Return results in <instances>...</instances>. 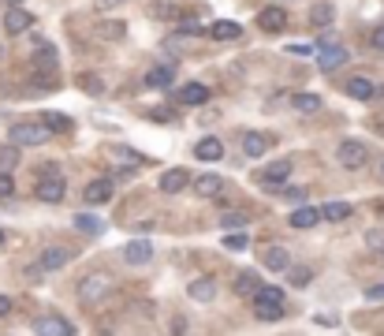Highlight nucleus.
Here are the masks:
<instances>
[{"mask_svg":"<svg viewBox=\"0 0 384 336\" xmlns=\"http://www.w3.org/2000/svg\"><path fill=\"white\" fill-rule=\"evenodd\" d=\"M187 295H191V299H198V303H213L217 299V280L213 277H198V280H191Z\"/></svg>","mask_w":384,"mask_h":336,"instance_id":"obj_12","label":"nucleus"},{"mask_svg":"<svg viewBox=\"0 0 384 336\" xmlns=\"http://www.w3.org/2000/svg\"><path fill=\"white\" fill-rule=\"evenodd\" d=\"M56 60H60L56 45H52V42H37V53H34V64H37V68H56Z\"/></svg>","mask_w":384,"mask_h":336,"instance_id":"obj_23","label":"nucleus"},{"mask_svg":"<svg viewBox=\"0 0 384 336\" xmlns=\"http://www.w3.org/2000/svg\"><path fill=\"white\" fill-rule=\"evenodd\" d=\"M11 314V299H8V295H0V318H8Z\"/></svg>","mask_w":384,"mask_h":336,"instance_id":"obj_45","label":"nucleus"},{"mask_svg":"<svg viewBox=\"0 0 384 336\" xmlns=\"http://www.w3.org/2000/svg\"><path fill=\"white\" fill-rule=\"evenodd\" d=\"M78 83H83V90H86V94H101V79H97V75H83V79H78Z\"/></svg>","mask_w":384,"mask_h":336,"instance_id":"obj_38","label":"nucleus"},{"mask_svg":"<svg viewBox=\"0 0 384 336\" xmlns=\"http://www.w3.org/2000/svg\"><path fill=\"white\" fill-rule=\"evenodd\" d=\"M258 273H239V280H235V292L239 295H254V288H258Z\"/></svg>","mask_w":384,"mask_h":336,"instance_id":"obj_33","label":"nucleus"},{"mask_svg":"<svg viewBox=\"0 0 384 336\" xmlns=\"http://www.w3.org/2000/svg\"><path fill=\"white\" fill-rule=\"evenodd\" d=\"M366 299H369V303H384V284H373V288H366Z\"/></svg>","mask_w":384,"mask_h":336,"instance_id":"obj_40","label":"nucleus"},{"mask_svg":"<svg viewBox=\"0 0 384 336\" xmlns=\"http://www.w3.org/2000/svg\"><path fill=\"white\" fill-rule=\"evenodd\" d=\"M351 213H354V210H351L347 202H328L325 210H321V221H347Z\"/></svg>","mask_w":384,"mask_h":336,"instance_id":"obj_24","label":"nucleus"},{"mask_svg":"<svg viewBox=\"0 0 384 336\" xmlns=\"http://www.w3.org/2000/svg\"><path fill=\"white\" fill-rule=\"evenodd\" d=\"M30 27H34V16H30L26 8H19V4L4 16V30H8V34H26Z\"/></svg>","mask_w":384,"mask_h":336,"instance_id":"obj_9","label":"nucleus"},{"mask_svg":"<svg viewBox=\"0 0 384 336\" xmlns=\"http://www.w3.org/2000/svg\"><path fill=\"white\" fill-rule=\"evenodd\" d=\"M347 94L359 97V101H369V97H373V83H369V79H347Z\"/></svg>","mask_w":384,"mask_h":336,"instance_id":"obj_28","label":"nucleus"},{"mask_svg":"<svg viewBox=\"0 0 384 336\" xmlns=\"http://www.w3.org/2000/svg\"><path fill=\"white\" fill-rule=\"evenodd\" d=\"M373 49H380V53H384V27L373 30Z\"/></svg>","mask_w":384,"mask_h":336,"instance_id":"obj_44","label":"nucleus"},{"mask_svg":"<svg viewBox=\"0 0 384 336\" xmlns=\"http://www.w3.org/2000/svg\"><path fill=\"white\" fill-rule=\"evenodd\" d=\"M124 262H127V265H145V262H153V243L131 239L127 247H124Z\"/></svg>","mask_w":384,"mask_h":336,"instance_id":"obj_8","label":"nucleus"},{"mask_svg":"<svg viewBox=\"0 0 384 336\" xmlns=\"http://www.w3.org/2000/svg\"><path fill=\"white\" fill-rule=\"evenodd\" d=\"M258 27H261L265 34H280V30L287 27V11L276 8V4H272V8H261V11H258Z\"/></svg>","mask_w":384,"mask_h":336,"instance_id":"obj_7","label":"nucleus"},{"mask_svg":"<svg viewBox=\"0 0 384 336\" xmlns=\"http://www.w3.org/2000/svg\"><path fill=\"white\" fill-rule=\"evenodd\" d=\"M34 332H42V336H75V325L60 314H49V318L34 321Z\"/></svg>","mask_w":384,"mask_h":336,"instance_id":"obj_5","label":"nucleus"},{"mask_svg":"<svg viewBox=\"0 0 384 336\" xmlns=\"http://www.w3.org/2000/svg\"><path fill=\"white\" fill-rule=\"evenodd\" d=\"M191 187H194V195H202V198H217L220 191H224V179L213 176V172H205V176L191 179Z\"/></svg>","mask_w":384,"mask_h":336,"instance_id":"obj_11","label":"nucleus"},{"mask_svg":"<svg viewBox=\"0 0 384 336\" xmlns=\"http://www.w3.org/2000/svg\"><path fill=\"white\" fill-rule=\"evenodd\" d=\"M127 0H97V11H109V8H120Z\"/></svg>","mask_w":384,"mask_h":336,"instance_id":"obj_43","label":"nucleus"},{"mask_svg":"<svg viewBox=\"0 0 384 336\" xmlns=\"http://www.w3.org/2000/svg\"><path fill=\"white\" fill-rule=\"evenodd\" d=\"M291 265V254L284 247H269L265 251V269H272V273H284V269Z\"/></svg>","mask_w":384,"mask_h":336,"instance_id":"obj_22","label":"nucleus"},{"mask_svg":"<svg viewBox=\"0 0 384 336\" xmlns=\"http://www.w3.org/2000/svg\"><path fill=\"white\" fill-rule=\"evenodd\" d=\"M269 146H272L269 135H246V138H243L246 157H265V153H269Z\"/></svg>","mask_w":384,"mask_h":336,"instance_id":"obj_21","label":"nucleus"},{"mask_svg":"<svg viewBox=\"0 0 384 336\" xmlns=\"http://www.w3.org/2000/svg\"><path fill=\"white\" fill-rule=\"evenodd\" d=\"M373 97H377V101H384V86H373Z\"/></svg>","mask_w":384,"mask_h":336,"instance_id":"obj_47","label":"nucleus"},{"mask_svg":"<svg viewBox=\"0 0 384 336\" xmlns=\"http://www.w3.org/2000/svg\"><path fill=\"white\" fill-rule=\"evenodd\" d=\"M176 101H179V105H205V101H209V86L191 83V86H183L176 94Z\"/></svg>","mask_w":384,"mask_h":336,"instance_id":"obj_16","label":"nucleus"},{"mask_svg":"<svg viewBox=\"0 0 384 336\" xmlns=\"http://www.w3.org/2000/svg\"><path fill=\"white\" fill-rule=\"evenodd\" d=\"M343 64H347V45H332V42L317 45V68L321 71H336Z\"/></svg>","mask_w":384,"mask_h":336,"instance_id":"obj_4","label":"nucleus"},{"mask_svg":"<svg viewBox=\"0 0 384 336\" xmlns=\"http://www.w3.org/2000/svg\"><path fill=\"white\" fill-rule=\"evenodd\" d=\"M191 187V176L183 172V168H168V172L161 176V191L164 195H179V191Z\"/></svg>","mask_w":384,"mask_h":336,"instance_id":"obj_10","label":"nucleus"},{"mask_svg":"<svg viewBox=\"0 0 384 336\" xmlns=\"http://www.w3.org/2000/svg\"><path fill=\"white\" fill-rule=\"evenodd\" d=\"M16 164H19V146L11 142V146H4V150H0V172H11Z\"/></svg>","mask_w":384,"mask_h":336,"instance_id":"obj_30","label":"nucleus"},{"mask_svg":"<svg viewBox=\"0 0 384 336\" xmlns=\"http://www.w3.org/2000/svg\"><path fill=\"white\" fill-rule=\"evenodd\" d=\"M71 262V251L68 247H49V251H42V269L45 273H56V269H64Z\"/></svg>","mask_w":384,"mask_h":336,"instance_id":"obj_14","label":"nucleus"},{"mask_svg":"<svg viewBox=\"0 0 384 336\" xmlns=\"http://www.w3.org/2000/svg\"><path fill=\"white\" fill-rule=\"evenodd\" d=\"M150 116H153V120H161V124H164V120H168V124L176 120V112H172V109H157V112H150Z\"/></svg>","mask_w":384,"mask_h":336,"instance_id":"obj_42","label":"nucleus"},{"mask_svg":"<svg viewBox=\"0 0 384 336\" xmlns=\"http://www.w3.org/2000/svg\"><path fill=\"white\" fill-rule=\"evenodd\" d=\"M291 105H295L299 112H317V109L325 105V101L317 97V94H295V97H291Z\"/></svg>","mask_w":384,"mask_h":336,"instance_id":"obj_29","label":"nucleus"},{"mask_svg":"<svg viewBox=\"0 0 384 336\" xmlns=\"http://www.w3.org/2000/svg\"><path fill=\"white\" fill-rule=\"evenodd\" d=\"M209 37H213V42H239V37H243V27H239V23L220 19V23H213V27H209Z\"/></svg>","mask_w":384,"mask_h":336,"instance_id":"obj_15","label":"nucleus"},{"mask_svg":"<svg viewBox=\"0 0 384 336\" xmlns=\"http://www.w3.org/2000/svg\"><path fill=\"white\" fill-rule=\"evenodd\" d=\"M254 303H284V292L276 284H258L254 288Z\"/></svg>","mask_w":384,"mask_h":336,"instance_id":"obj_25","label":"nucleus"},{"mask_svg":"<svg viewBox=\"0 0 384 336\" xmlns=\"http://www.w3.org/2000/svg\"><path fill=\"white\" fill-rule=\"evenodd\" d=\"M220 224H224V232H239V228L250 224V217H246V213H224Z\"/></svg>","mask_w":384,"mask_h":336,"instance_id":"obj_34","label":"nucleus"},{"mask_svg":"<svg viewBox=\"0 0 384 336\" xmlns=\"http://www.w3.org/2000/svg\"><path fill=\"white\" fill-rule=\"evenodd\" d=\"M49 127L45 124H16L11 127V142H16V146L23 150V146H45L49 142Z\"/></svg>","mask_w":384,"mask_h":336,"instance_id":"obj_2","label":"nucleus"},{"mask_svg":"<svg viewBox=\"0 0 384 336\" xmlns=\"http://www.w3.org/2000/svg\"><path fill=\"white\" fill-rule=\"evenodd\" d=\"M366 243H369V247H380V251H384V232H369Z\"/></svg>","mask_w":384,"mask_h":336,"instance_id":"obj_41","label":"nucleus"},{"mask_svg":"<svg viewBox=\"0 0 384 336\" xmlns=\"http://www.w3.org/2000/svg\"><path fill=\"white\" fill-rule=\"evenodd\" d=\"M172 83H176V68L172 64H161V68H153L145 75V86H153V90H168Z\"/></svg>","mask_w":384,"mask_h":336,"instance_id":"obj_18","label":"nucleus"},{"mask_svg":"<svg viewBox=\"0 0 384 336\" xmlns=\"http://www.w3.org/2000/svg\"><path fill=\"white\" fill-rule=\"evenodd\" d=\"M317 221H321V210H313V205H299V210L287 217L291 228H313Z\"/></svg>","mask_w":384,"mask_h":336,"instance_id":"obj_20","label":"nucleus"},{"mask_svg":"<svg viewBox=\"0 0 384 336\" xmlns=\"http://www.w3.org/2000/svg\"><path fill=\"white\" fill-rule=\"evenodd\" d=\"M254 314L261 321H280L284 318V303H254Z\"/></svg>","mask_w":384,"mask_h":336,"instance_id":"obj_27","label":"nucleus"},{"mask_svg":"<svg viewBox=\"0 0 384 336\" xmlns=\"http://www.w3.org/2000/svg\"><path fill=\"white\" fill-rule=\"evenodd\" d=\"M64 191H68V187H64V179L56 172V176H42V179H37L34 195L42 198V202H49V205H56V202H64Z\"/></svg>","mask_w":384,"mask_h":336,"instance_id":"obj_6","label":"nucleus"},{"mask_svg":"<svg viewBox=\"0 0 384 336\" xmlns=\"http://www.w3.org/2000/svg\"><path fill=\"white\" fill-rule=\"evenodd\" d=\"M291 53H295V56H310L313 49H310V45H291Z\"/></svg>","mask_w":384,"mask_h":336,"instance_id":"obj_46","label":"nucleus"},{"mask_svg":"<svg viewBox=\"0 0 384 336\" xmlns=\"http://www.w3.org/2000/svg\"><path fill=\"white\" fill-rule=\"evenodd\" d=\"M336 161H340L343 168H351V172H359V168L369 161V150L362 146V142L347 138V142H340V146H336Z\"/></svg>","mask_w":384,"mask_h":336,"instance_id":"obj_3","label":"nucleus"},{"mask_svg":"<svg viewBox=\"0 0 384 336\" xmlns=\"http://www.w3.org/2000/svg\"><path fill=\"white\" fill-rule=\"evenodd\" d=\"M75 228L78 232H86V236H101V221H97V217L94 213H75Z\"/></svg>","mask_w":384,"mask_h":336,"instance_id":"obj_26","label":"nucleus"},{"mask_svg":"<svg viewBox=\"0 0 384 336\" xmlns=\"http://www.w3.org/2000/svg\"><path fill=\"white\" fill-rule=\"evenodd\" d=\"M224 247H228V251H243V247H246L243 228H239V232H224Z\"/></svg>","mask_w":384,"mask_h":336,"instance_id":"obj_36","label":"nucleus"},{"mask_svg":"<svg viewBox=\"0 0 384 336\" xmlns=\"http://www.w3.org/2000/svg\"><path fill=\"white\" fill-rule=\"evenodd\" d=\"M280 198H287V202L302 205V202H306V187H284V191H280Z\"/></svg>","mask_w":384,"mask_h":336,"instance_id":"obj_37","label":"nucleus"},{"mask_svg":"<svg viewBox=\"0 0 384 336\" xmlns=\"http://www.w3.org/2000/svg\"><path fill=\"white\" fill-rule=\"evenodd\" d=\"M0 247H4V232H0Z\"/></svg>","mask_w":384,"mask_h":336,"instance_id":"obj_48","label":"nucleus"},{"mask_svg":"<svg viewBox=\"0 0 384 336\" xmlns=\"http://www.w3.org/2000/svg\"><path fill=\"white\" fill-rule=\"evenodd\" d=\"M0 56H4V49H0Z\"/></svg>","mask_w":384,"mask_h":336,"instance_id":"obj_49","label":"nucleus"},{"mask_svg":"<svg viewBox=\"0 0 384 336\" xmlns=\"http://www.w3.org/2000/svg\"><path fill=\"white\" fill-rule=\"evenodd\" d=\"M112 292V277L109 273H90L78 280V303L83 306H97L101 299H109Z\"/></svg>","mask_w":384,"mask_h":336,"instance_id":"obj_1","label":"nucleus"},{"mask_svg":"<svg viewBox=\"0 0 384 336\" xmlns=\"http://www.w3.org/2000/svg\"><path fill=\"white\" fill-rule=\"evenodd\" d=\"M310 23H313V27H328V23H332V8H328V4H317V8L310 11Z\"/></svg>","mask_w":384,"mask_h":336,"instance_id":"obj_35","label":"nucleus"},{"mask_svg":"<svg viewBox=\"0 0 384 336\" xmlns=\"http://www.w3.org/2000/svg\"><path fill=\"white\" fill-rule=\"evenodd\" d=\"M284 273H287V280L295 284V288H306V284H310V269L306 265H287Z\"/></svg>","mask_w":384,"mask_h":336,"instance_id":"obj_31","label":"nucleus"},{"mask_svg":"<svg viewBox=\"0 0 384 336\" xmlns=\"http://www.w3.org/2000/svg\"><path fill=\"white\" fill-rule=\"evenodd\" d=\"M83 198H86L90 205H104V202L112 198V184H109V179H94V184L83 191Z\"/></svg>","mask_w":384,"mask_h":336,"instance_id":"obj_19","label":"nucleus"},{"mask_svg":"<svg viewBox=\"0 0 384 336\" xmlns=\"http://www.w3.org/2000/svg\"><path fill=\"white\" fill-rule=\"evenodd\" d=\"M291 168H295L291 161H272L269 168H261V184H265V187H272V184H284V179L291 176Z\"/></svg>","mask_w":384,"mask_h":336,"instance_id":"obj_17","label":"nucleus"},{"mask_svg":"<svg viewBox=\"0 0 384 336\" xmlns=\"http://www.w3.org/2000/svg\"><path fill=\"white\" fill-rule=\"evenodd\" d=\"M49 131H71V120L68 116H60V112H45V120H42Z\"/></svg>","mask_w":384,"mask_h":336,"instance_id":"obj_32","label":"nucleus"},{"mask_svg":"<svg viewBox=\"0 0 384 336\" xmlns=\"http://www.w3.org/2000/svg\"><path fill=\"white\" fill-rule=\"evenodd\" d=\"M11 195H16V184H11L8 172H0V198H11Z\"/></svg>","mask_w":384,"mask_h":336,"instance_id":"obj_39","label":"nucleus"},{"mask_svg":"<svg viewBox=\"0 0 384 336\" xmlns=\"http://www.w3.org/2000/svg\"><path fill=\"white\" fill-rule=\"evenodd\" d=\"M194 157H198V161H220V157H224V142H220L217 135H205V138L194 146Z\"/></svg>","mask_w":384,"mask_h":336,"instance_id":"obj_13","label":"nucleus"}]
</instances>
